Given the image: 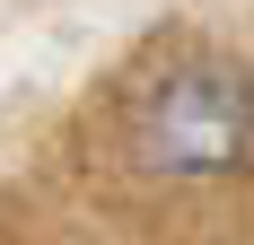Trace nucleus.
<instances>
[{
  "label": "nucleus",
  "instance_id": "nucleus-1",
  "mask_svg": "<svg viewBox=\"0 0 254 245\" xmlns=\"http://www.w3.org/2000/svg\"><path fill=\"white\" fill-rule=\"evenodd\" d=\"M131 158L149 175H228L254 158V70L176 61L131 105Z\"/></svg>",
  "mask_w": 254,
  "mask_h": 245
}]
</instances>
